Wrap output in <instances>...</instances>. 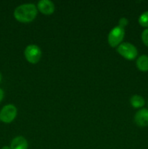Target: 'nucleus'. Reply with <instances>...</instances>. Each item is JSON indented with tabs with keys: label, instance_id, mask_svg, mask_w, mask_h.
Wrapping results in <instances>:
<instances>
[{
	"label": "nucleus",
	"instance_id": "1",
	"mask_svg": "<svg viewBox=\"0 0 148 149\" xmlns=\"http://www.w3.org/2000/svg\"><path fill=\"white\" fill-rule=\"evenodd\" d=\"M38 9L34 4L26 3L19 5L14 11V17L20 23H30L36 18Z\"/></svg>",
	"mask_w": 148,
	"mask_h": 149
},
{
	"label": "nucleus",
	"instance_id": "8",
	"mask_svg": "<svg viewBox=\"0 0 148 149\" xmlns=\"http://www.w3.org/2000/svg\"><path fill=\"white\" fill-rule=\"evenodd\" d=\"M28 141L23 136H17L15 138L10 144L11 149H28Z\"/></svg>",
	"mask_w": 148,
	"mask_h": 149
},
{
	"label": "nucleus",
	"instance_id": "7",
	"mask_svg": "<svg viewBox=\"0 0 148 149\" xmlns=\"http://www.w3.org/2000/svg\"><path fill=\"white\" fill-rule=\"evenodd\" d=\"M135 123L139 127L148 126V110L142 109L138 111L134 116Z\"/></svg>",
	"mask_w": 148,
	"mask_h": 149
},
{
	"label": "nucleus",
	"instance_id": "13",
	"mask_svg": "<svg viewBox=\"0 0 148 149\" xmlns=\"http://www.w3.org/2000/svg\"><path fill=\"white\" fill-rule=\"evenodd\" d=\"M119 26H122V27L125 28V26H127L128 23H129V20H128L127 18H126V17H121V18L119 20Z\"/></svg>",
	"mask_w": 148,
	"mask_h": 149
},
{
	"label": "nucleus",
	"instance_id": "14",
	"mask_svg": "<svg viewBox=\"0 0 148 149\" xmlns=\"http://www.w3.org/2000/svg\"><path fill=\"white\" fill-rule=\"evenodd\" d=\"M4 91H3V90H1V89L0 88V102L3 100V98H4Z\"/></svg>",
	"mask_w": 148,
	"mask_h": 149
},
{
	"label": "nucleus",
	"instance_id": "15",
	"mask_svg": "<svg viewBox=\"0 0 148 149\" xmlns=\"http://www.w3.org/2000/svg\"><path fill=\"white\" fill-rule=\"evenodd\" d=\"M1 149H11V148H10V146H3Z\"/></svg>",
	"mask_w": 148,
	"mask_h": 149
},
{
	"label": "nucleus",
	"instance_id": "11",
	"mask_svg": "<svg viewBox=\"0 0 148 149\" xmlns=\"http://www.w3.org/2000/svg\"><path fill=\"white\" fill-rule=\"evenodd\" d=\"M139 23L143 27L148 28V11L144 12L139 17Z\"/></svg>",
	"mask_w": 148,
	"mask_h": 149
},
{
	"label": "nucleus",
	"instance_id": "3",
	"mask_svg": "<svg viewBox=\"0 0 148 149\" xmlns=\"http://www.w3.org/2000/svg\"><path fill=\"white\" fill-rule=\"evenodd\" d=\"M117 52L119 55L129 61L134 60L138 55L136 47L129 42H122L117 47Z\"/></svg>",
	"mask_w": 148,
	"mask_h": 149
},
{
	"label": "nucleus",
	"instance_id": "4",
	"mask_svg": "<svg viewBox=\"0 0 148 149\" xmlns=\"http://www.w3.org/2000/svg\"><path fill=\"white\" fill-rule=\"evenodd\" d=\"M26 59L30 63L36 64L40 61L41 57V50L40 47L36 45H28L24 51Z\"/></svg>",
	"mask_w": 148,
	"mask_h": 149
},
{
	"label": "nucleus",
	"instance_id": "12",
	"mask_svg": "<svg viewBox=\"0 0 148 149\" xmlns=\"http://www.w3.org/2000/svg\"><path fill=\"white\" fill-rule=\"evenodd\" d=\"M142 39L143 43L148 47V29H145L142 33Z\"/></svg>",
	"mask_w": 148,
	"mask_h": 149
},
{
	"label": "nucleus",
	"instance_id": "6",
	"mask_svg": "<svg viewBox=\"0 0 148 149\" xmlns=\"http://www.w3.org/2000/svg\"><path fill=\"white\" fill-rule=\"evenodd\" d=\"M36 7L39 12L44 15L52 14L55 10L54 3L49 0H41L38 2Z\"/></svg>",
	"mask_w": 148,
	"mask_h": 149
},
{
	"label": "nucleus",
	"instance_id": "2",
	"mask_svg": "<svg viewBox=\"0 0 148 149\" xmlns=\"http://www.w3.org/2000/svg\"><path fill=\"white\" fill-rule=\"evenodd\" d=\"M125 36L124 28L120 26H117L113 28L107 36L108 44L112 47H116L122 43Z\"/></svg>",
	"mask_w": 148,
	"mask_h": 149
},
{
	"label": "nucleus",
	"instance_id": "5",
	"mask_svg": "<svg viewBox=\"0 0 148 149\" xmlns=\"http://www.w3.org/2000/svg\"><path fill=\"white\" fill-rule=\"evenodd\" d=\"M17 116V108L12 104L4 106L0 111V121L6 124L11 123Z\"/></svg>",
	"mask_w": 148,
	"mask_h": 149
},
{
	"label": "nucleus",
	"instance_id": "9",
	"mask_svg": "<svg viewBox=\"0 0 148 149\" xmlns=\"http://www.w3.org/2000/svg\"><path fill=\"white\" fill-rule=\"evenodd\" d=\"M136 67L138 69L141 71H148V55H141L140 57L138 58L136 60Z\"/></svg>",
	"mask_w": 148,
	"mask_h": 149
},
{
	"label": "nucleus",
	"instance_id": "16",
	"mask_svg": "<svg viewBox=\"0 0 148 149\" xmlns=\"http://www.w3.org/2000/svg\"><path fill=\"white\" fill-rule=\"evenodd\" d=\"M1 73H0V82H1Z\"/></svg>",
	"mask_w": 148,
	"mask_h": 149
},
{
	"label": "nucleus",
	"instance_id": "10",
	"mask_svg": "<svg viewBox=\"0 0 148 149\" xmlns=\"http://www.w3.org/2000/svg\"><path fill=\"white\" fill-rule=\"evenodd\" d=\"M131 105L135 109H139L145 105V100L143 97L138 95H134L130 99Z\"/></svg>",
	"mask_w": 148,
	"mask_h": 149
}]
</instances>
